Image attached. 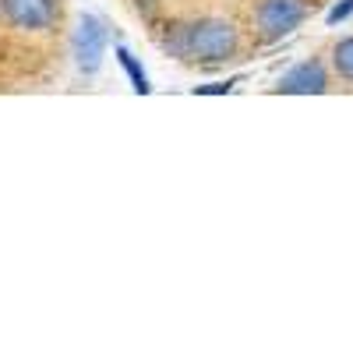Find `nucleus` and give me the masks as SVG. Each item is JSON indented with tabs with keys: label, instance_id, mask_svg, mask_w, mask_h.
<instances>
[{
	"label": "nucleus",
	"instance_id": "obj_6",
	"mask_svg": "<svg viewBox=\"0 0 353 353\" xmlns=\"http://www.w3.org/2000/svg\"><path fill=\"white\" fill-rule=\"evenodd\" d=\"M117 61H121V68H124V71L131 74V88H134L138 96L152 92V85H149V74L141 71V64H138L134 57H131V50H128V46H117Z\"/></svg>",
	"mask_w": 353,
	"mask_h": 353
},
{
	"label": "nucleus",
	"instance_id": "obj_8",
	"mask_svg": "<svg viewBox=\"0 0 353 353\" xmlns=\"http://www.w3.org/2000/svg\"><path fill=\"white\" fill-rule=\"evenodd\" d=\"M350 14H353V0H343V4H336V8L325 14V21H329V25H339V21H346Z\"/></svg>",
	"mask_w": 353,
	"mask_h": 353
},
{
	"label": "nucleus",
	"instance_id": "obj_2",
	"mask_svg": "<svg viewBox=\"0 0 353 353\" xmlns=\"http://www.w3.org/2000/svg\"><path fill=\"white\" fill-rule=\"evenodd\" d=\"M304 14H307L304 0H261L258 11H254V21H258L261 39L276 43V39L290 36L293 28L304 21Z\"/></svg>",
	"mask_w": 353,
	"mask_h": 353
},
{
	"label": "nucleus",
	"instance_id": "obj_5",
	"mask_svg": "<svg viewBox=\"0 0 353 353\" xmlns=\"http://www.w3.org/2000/svg\"><path fill=\"white\" fill-rule=\"evenodd\" d=\"M325 68H321L318 61H304L297 64L293 71H286L279 78V92H290V96H318V92H325Z\"/></svg>",
	"mask_w": 353,
	"mask_h": 353
},
{
	"label": "nucleus",
	"instance_id": "obj_9",
	"mask_svg": "<svg viewBox=\"0 0 353 353\" xmlns=\"http://www.w3.org/2000/svg\"><path fill=\"white\" fill-rule=\"evenodd\" d=\"M241 78H230V81H219V85H205V88H194L198 96H223V92H230L233 85H237Z\"/></svg>",
	"mask_w": 353,
	"mask_h": 353
},
{
	"label": "nucleus",
	"instance_id": "obj_1",
	"mask_svg": "<svg viewBox=\"0 0 353 353\" xmlns=\"http://www.w3.org/2000/svg\"><path fill=\"white\" fill-rule=\"evenodd\" d=\"M237 28L230 21L209 18L198 25H184L176 28L173 39H166V50L176 57H188V61H201V64H216V61H230L237 53Z\"/></svg>",
	"mask_w": 353,
	"mask_h": 353
},
{
	"label": "nucleus",
	"instance_id": "obj_3",
	"mask_svg": "<svg viewBox=\"0 0 353 353\" xmlns=\"http://www.w3.org/2000/svg\"><path fill=\"white\" fill-rule=\"evenodd\" d=\"M103 53H106V28L99 18L85 14L78 21V32H74V57H78V68L85 74H96L103 64Z\"/></svg>",
	"mask_w": 353,
	"mask_h": 353
},
{
	"label": "nucleus",
	"instance_id": "obj_7",
	"mask_svg": "<svg viewBox=\"0 0 353 353\" xmlns=\"http://www.w3.org/2000/svg\"><path fill=\"white\" fill-rule=\"evenodd\" d=\"M332 64H336V71H339L346 81H353V36H346V39L336 43V50H332Z\"/></svg>",
	"mask_w": 353,
	"mask_h": 353
},
{
	"label": "nucleus",
	"instance_id": "obj_4",
	"mask_svg": "<svg viewBox=\"0 0 353 353\" xmlns=\"http://www.w3.org/2000/svg\"><path fill=\"white\" fill-rule=\"evenodd\" d=\"M0 11L14 28H28V32L50 28L57 18L53 0H0Z\"/></svg>",
	"mask_w": 353,
	"mask_h": 353
}]
</instances>
